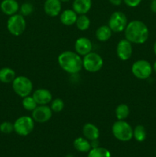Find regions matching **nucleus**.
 <instances>
[{
    "label": "nucleus",
    "mask_w": 156,
    "mask_h": 157,
    "mask_svg": "<svg viewBox=\"0 0 156 157\" xmlns=\"http://www.w3.org/2000/svg\"><path fill=\"white\" fill-rule=\"evenodd\" d=\"M124 32L125 39L129 41L132 44H144L149 36V31L147 25L139 20H134L128 22Z\"/></svg>",
    "instance_id": "f257e3e1"
},
{
    "label": "nucleus",
    "mask_w": 156,
    "mask_h": 157,
    "mask_svg": "<svg viewBox=\"0 0 156 157\" xmlns=\"http://www.w3.org/2000/svg\"><path fill=\"white\" fill-rule=\"evenodd\" d=\"M60 67L69 74H76L83 68V59L76 52L65 51L58 58Z\"/></svg>",
    "instance_id": "f03ea898"
},
{
    "label": "nucleus",
    "mask_w": 156,
    "mask_h": 157,
    "mask_svg": "<svg viewBox=\"0 0 156 157\" xmlns=\"http://www.w3.org/2000/svg\"><path fill=\"white\" fill-rule=\"evenodd\" d=\"M112 133L115 138L122 142L131 140L133 137L132 127L125 121H116L112 127Z\"/></svg>",
    "instance_id": "7ed1b4c3"
},
{
    "label": "nucleus",
    "mask_w": 156,
    "mask_h": 157,
    "mask_svg": "<svg viewBox=\"0 0 156 157\" xmlns=\"http://www.w3.org/2000/svg\"><path fill=\"white\" fill-rule=\"evenodd\" d=\"M12 88L15 93L21 98L29 96L33 90V84L25 76H18L12 81Z\"/></svg>",
    "instance_id": "20e7f679"
},
{
    "label": "nucleus",
    "mask_w": 156,
    "mask_h": 157,
    "mask_svg": "<svg viewBox=\"0 0 156 157\" xmlns=\"http://www.w3.org/2000/svg\"><path fill=\"white\" fill-rule=\"evenodd\" d=\"M102 66H103V59L99 54L91 52L84 56L83 67L87 71L95 73L100 71Z\"/></svg>",
    "instance_id": "39448f33"
},
{
    "label": "nucleus",
    "mask_w": 156,
    "mask_h": 157,
    "mask_svg": "<svg viewBox=\"0 0 156 157\" xmlns=\"http://www.w3.org/2000/svg\"><path fill=\"white\" fill-rule=\"evenodd\" d=\"M34 127L35 121L28 116L20 117L14 123V131L19 136H28L33 131Z\"/></svg>",
    "instance_id": "423d86ee"
},
{
    "label": "nucleus",
    "mask_w": 156,
    "mask_h": 157,
    "mask_svg": "<svg viewBox=\"0 0 156 157\" xmlns=\"http://www.w3.org/2000/svg\"><path fill=\"white\" fill-rule=\"evenodd\" d=\"M7 29L14 36H19L26 29V21L21 14L11 15L7 21Z\"/></svg>",
    "instance_id": "0eeeda50"
},
{
    "label": "nucleus",
    "mask_w": 156,
    "mask_h": 157,
    "mask_svg": "<svg viewBox=\"0 0 156 157\" xmlns=\"http://www.w3.org/2000/svg\"><path fill=\"white\" fill-rule=\"evenodd\" d=\"M132 73L139 79H147L151 76L153 67L151 64L146 60H138L132 65Z\"/></svg>",
    "instance_id": "6e6552de"
},
{
    "label": "nucleus",
    "mask_w": 156,
    "mask_h": 157,
    "mask_svg": "<svg viewBox=\"0 0 156 157\" xmlns=\"http://www.w3.org/2000/svg\"><path fill=\"white\" fill-rule=\"evenodd\" d=\"M128 25V19L125 13L122 12H113L109 19L108 26L113 32H124Z\"/></svg>",
    "instance_id": "1a4fd4ad"
},
{
    "label": "nucleus",
    "mask_w": 156,
    "mask_h": 157,
    "mask_svg": "<svg viewBox=\"0 0 156 157\" xmlns=\"http://www.w3.org/2000/svg\"><path fill=\"white\" fill-rule=\"evenodd\" d=\"M51 108L47 105H38L32 111V117L35 122L39 124H44L50 121L52 117Z\"/></svg>",
    "instance_id": "9d476101"
},
{
    "label": "nucleus",
    "mask_w": 156,
    "mask_h": 157,
    "mask_svg": "<svg viewBox=\"0 0 156 157\" xmlns=\"http://www.w3.org/2000/svg\"><path fill=\"white\" fill-rule=\"evenodd\" d=\"M132 45L127 39H122L119 41L116 46V54L119 58L122 61H127L132 55Z\"/></svg>",
    "instance_id": "9b49d317"
},
{
    "label": "nucleus",
    "mask_w": 156,
    "mask_h": 157,
    "mask_svg": "<svg viewBox=\"0 0 156 157\" xmlns=\"http://www.w3.org/2000/svg\"><path fill=\"white\" fill-rule=\"evenodd\" d=\"M74 48L78 55H81V56H85L86 55L91 52L92 48H93V44L89 38L81 37L75 41Z\"/></svg>",
    "instance_id": "f8f14e48"
},
{
    "label": "nucleus",
    "mask_w": 156,
    "mask_h": 157,
    "mask_svg": "<svg viewBox=\"0 0 156 157\" xmlns=\"http://www.w3.org/2000/svg\"><path fill=\"white\" fill-rule=\"evenodd\" d=\"M32 97L38 105H47L52 101V94L50 91L45 88L37 89L33 93Z\"/></svg>",
    "instance_id": "ddd939ff"
},
{
    "label": "nucleus",
    "mask_w": 156,
    "mask_h": 157,
    "mask_svg": "<svg viewBox=\"0 0 156 157\" xmlns=\"http://www.w3.org/2000/svg\"><path fill=\"white\" fill-rule=\"evenodd\" d=\"M44 12L50 17H56L61 12V2L60 0H46L44 4Z\"/></svg>",
    "instance_id": "4468645a"
},
{
    "label": "nucleus",
    "mask_w": 156,
    "mask_h": 157,
    "mask_svg": "<svg viewBox=\"0 0 156 157\" xmlns=\"http://www.w3.org/2000/svg\"><path fill=\"white\" fill-rule=\"evenodd\" d=\"M19 8V5L16 0H2L0 4L2 12L9 16L16 14Z\"/></svg>",
    "instance_id": "2eb2a0df"
},
{
    "label": "nucleus",
    "mask_w": 156,
    "mask_h": 157,
    "mask_svg": "<svg viewBox=\"0 0 156 157\" xmlns=\"http://www.w3.org/2000/svg\"><path fill=\"white\" fill-rule=\"evenodd\" d=\"M92 7V0H74L73 10L77 15H86Z\"/></svg>",
    "instance_id": "dca6fc26"
},
{
    "label": "nucleus",
    "mask_w": 156,
    "mask_h": 157,
    "mask_svg": "<svg viewBox=\"0 0 156 157\" xmlns=\"http://www.w3.org/2000/svg\"><path fill=\"white\" fill-rule=\"evenodd\" d=\"M83 134L86 139L92 141L94 140H98L99 136V130L94 124L87 123L83 127Z\"/></svg>",
    "instance_id": "f3484780"
},
{
    "label": "nucleus",
    "mask_w": 156,
    "mask_h": 157,
    "mask_svg": "<svg viewBox=\"0 0 156 157\" xmlns=\"http://www.w3.org/2000/svg\"><path fill=\"white\" fill-rule=\"evenodd\" d=\"M78 15L73 9H66L63 11L60 15V19L61 23L64 25L70 26L76 23Z\"/></svg>",
    "instance_id": "a211bd4d"
},
{
    "label": "nucleus",
    "mask_w": 156,
    "mask_h": 157,
    "mask_svg": "<svg viewBox=\"0 0 156 157\" xmlns=\"http://www.w3.org/2000/svg\"><path fill=\"white\" fill-rule=\"evenodd\" d=\"M73 147L80 153H87L92 149L90 140L85 137H78L73 141Z\"/></svg>",
    "instance_id": "6ab92c4d"
},
{
    "label": "nucleus",
    "mask_w": 156,
    "mask_h": 157,
    "mask_svg": "<svg viewBox=\"0 0 156 157\" xmlns=\"http://www.w3.org/2000/svg\"><path fill=\"white\" fill-rule=\"evenodd\" d=\"M16 78V75L13 69L10 67H2L0 69V81L5 84L12 83L14 79Z\"/></svg>",
    "instance_id": "aec40b11"
},
{
    "label": "nucleus",
    "mask_w": 156,
    "mask_h": 157,
    "mask_svg": "<svg viewBox=\"0 0 156 157\" xmlns=\"http://www.w3.org/2000/svg\"><path fill=\"white\" fill-rule=\"evenodd\" d=\"M113 31L108 25H102L98 28L96 31V38L98 41H106L111 38Z\"/></svg>",
    "instance_id": "412c9836"
},
{
    "label": "nucleus",
    "mask_w": 156,
    "mask_h": 157,
    "mask_svg": "<svg viewBox=\"0 0 156 157\" xmlns=\"http://www.w3.org/2000/svg\"><path fill=\"white\" fill-rule=\"evenodd\" d=\"M129 107L125 104H120L115 110V114L119 121H125L129 115Z\"/></svg>",
    "instance_id": "4be33fe9"
},
{
    "label": "nucleus",
    "mask_w": 156,
    "mask_h": 157,
    "mask_svg": "<svg viewBox=\"0 0 156 157\" xmlns=\"http://www.w3.org/2000/svg\"><path fill=\"white\" fill-rule=\"evenodd\" d=\"M87 157H111V153L107 149L98 147L92 148L89 151Z\"/></svg>",
    "instance_id": "5701e85b"
},
{
    "label": "nucleus",
    "mask_w": 156,
    "mask_h": 157,
    "mask_svg": "<svg viewBox=\"0 0 156 157\" xmlns=\"http://www.w3.org/2000/svg\"><path fill=\"white\" fill-rule=\"evenodd\" d=\"M75 24L79 30L86 31L90 28V19L86 15H80Z\"/></svg>",
    "instance_id": "b1692460"
},
{
    "label": "nucleus",
    "mask_w": 156,
    "mask_h": 157,
    "mask_svg": "<svg viewBox=\"0 0 156 157\" xmlns=\"http://www.w3.org/2000/svg\"><path fill=\"white\" fill-rule=\"evenodd\" d=\"M133 137L138 142H143L146 138V130L144 126L137 125L133 130Z\"/></svg>",
    "instance_id": "393cba45"
},
{
    "label": "nucleus",
    "mask_w": 156,
    "mask_h": 157,
    "mask_svg": "<svg viewBox=\"0 0 156 157\" xmlns=\"http://www.w3.org/2000/svg\"><path fill=\"white\" fill-rule=\"evenodd\" d=\"M22 106L26 110L32 112L36 108L38 104H37L36 101L34 99L33 97L29 95V96L25 97V98H23Z\"/></svg>",
    "instance_id": "a878e982"
},
{
    "label": "nucleus",
    "mask_w": 156,
    "mask_h": 157,
    "mask_svg": "<svg viewBox=\"0 0 156 157\" xmlns=\"http://www.w3.org/2000/svg\"><path fill=\"white\" fill-rule=\"evenodd\" d=\"M51 104H50V108H51L52 111L58 112L62 111L63 109L64 108V102L63 101V100L60 99V98H56L54 100H52Z\"/></svg>",
    "instance_id": "bb28decb"
},
{
    "label": "nucleus",
    "mask_w": 156,
    "mask_h": 157,
    "mask_svg": "<svg viewBox=\"0 0 156 157\" xmlns=\"http://www.w3.org/2000/svg\"><path fill=\"white\" fill-rule=\"evenodd\" d=\"M20 14L23 16L30 15L34 12V6L30 2H24L20 6Z\"/></svg>",
    "instance_id": "cd10ccee"
},
{
    "label": "nucleus",
    "mask_w": 156,
    "mask_h": 157,
    "mask_svg": "<svg viewBox=\"0 0 156 157\" xmlns=\"http://www.w3.org/2000/svg\"><path fill=\"white\" fill-rule=\"evenodd\" d=\"M0 131L5 134H9L14 131V124L9 121H4L0 124Z\"/></svg>",
    "instance_id": "c85d7f7f"
},
{
    "label": "nucleus",
    "mask_w": 156,
    "mask_h": 157,
    "mask_svg": "<svg viewBox=\"0 0 156 157\" xmlns=\"http://www.w3.org/2000/svg\"><path fill=\"white\" fill-rule=\"evenodd\" d=\"M125 4L128 6V7L135 8L137 7L139 4L141 3L142 0H123Z\"/></svg>",
    "instance_id": "c756f323"
},
{
    "label": "nucleus",
    "mask_w": 156,
    "mask_h": 157,
    "mask_svg": "<svg viewBox=\"0 0 156 157\" xmlns=\"http://www.w3.org/2000/svg\"><path fill=\"white\" fill-rule=\"evenodd\" d=\"M150 9L151 11L154 13H156V0H152L150 4Z\"/></svg>",
    "instance_id": "7c9ffc66"
},
{
    "label": "nucleus",
    "mask_w": 156,
    "mask_h": 157,
    "mask_svg": "<svg viewBox=\"0 0 156 157\" xmlns=\"http://www.w3.org/2000/svg\"><path fill=\"white\" fill-rule=\"evenodd\" d=\"M122 1H123V0H109V2H110L112 5L116 6H120V5L122 4Z\"/></svg>",
    "instance_id": "2f4dec72"
},
{
    "label": "nucleus",
    "mask_w": 156,
    "mask_h": 157,
    "mask_svg": "<svg viewBox=\"0 0 156 157\" xmlns=\"http://www.w3.org/2000/svg\"><path fill=\"white\" fill-rule=\"evenodd\" d=\"M153 70L154 71V72H155L156 73V61H154V64H153Z\"/></svg>",
    "instance_id": "473e14b6"
},
{
    "label": "nucleus",
    "mask_w": 156,
    "mask_h": 157,
    "mask_svg": "<svg viewBox=\"0 0 156 157\" xmlns=\"http://www.w3.org/2000/svg\"><path fill=\"white\" fill-rule=\"evenodd\" d=\"M154 52L156 55V41L154 42Z\"/></svg>",
    "instance_id": "72a5a7b5"
},
{
    "label": "nucleus",
    "mask_w": 156,
    "mask_h": 157,
    "mask_svg": "<svg viewBox=\"0 0 156 157\" xmlns=\"http://www.w3.org/2000/svg\"><path fill=\"white\" fill-rule=\"evenodd\" d=\"M60 1H61V2H68L70 1V0H60Z\"/></svg>",
    "instance_id": "f704fd0d"
},
{
    "label": "nucleus",
    "mask_w": 156,
    "mask_h": 157,
    "mask_svg": "<svg viewBox=\"0 0 156 157\" xmlns=\"http://www.w3.org/2000/svg\"><path fill=\"white\" fill-rule=\"evenodd\" d=\"M151 1H152V0H151Z\"/></svg>",
    "instance_id": "c9c22d12"
}]
</instances>
